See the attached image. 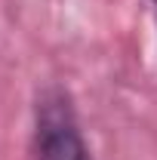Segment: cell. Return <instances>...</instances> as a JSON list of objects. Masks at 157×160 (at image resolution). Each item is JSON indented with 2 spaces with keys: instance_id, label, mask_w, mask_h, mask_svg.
<instances>
[{
  "instance_id": "6da1fadb",
  "label": "cell",
  "mask_w": 157,
  "mask_h": 160,
  "mask_svg": "<svg viewBox=\"0 0 157 160\" xmlns=\"http://www.w3.org/2000/svg\"><path fill=\"white\" fill-rule=\"evenodd\" d=\"M34 160H93L80 132L71 96L53 86L37 99L34 111Z\"/></svg>"
},
{
  "instance_id": "7a4b0ae2",
  "label": "cell",
  "mask_w": 157,
  "mask_h": 160,
  "mask_svg": "<svg viewBox=\"0 0 157 160\" xmlns=\"http://www.w3.org/2000/svg\"><path fill=\"white\" fill-rule=\"evenodd\" d=\"M154 3H157V0H154Z\"/></svg>"
}]
</instances>
